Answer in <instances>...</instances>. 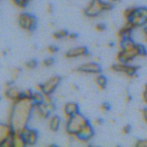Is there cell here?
Instances as JSON below:
<instances>
[{"label":"cell","instance_id":"obj_14","mask_svg":"<svg viewBox=\"0 0 147 147\" xmlns=\"http://www.w3.org/2000/svg\"><path fill=\"white\" fill-rule=\"evenodd\" d=\"M15 133V131L9 123H1L0 125V142L14 136Z\"/></svg>","mask_w":147,"mask_h":147},{"label":"cell","instance_id":"obj_25","mask_svg":"<svg viewBox=\"0 0 147 147\" xmlns=\"http://www.w3.org/2000/svg\"><path fill=\"white\" fill-rule=\"evenodd\" d=\"M95 29H96V31L99 32H101L105 31L106 30V26L103 23H98V24H97L96 25Z\"/></svg>","mask_w":147,"mask_h":147},{"label":"cell","instance_id":"obj_37","mask_svg":"<svg viewBox=\"0 0 147 147\" xmlns=\"http://www.w3.org/2000/svg\"><path fill=\"white\" fill-rule=\"evenodd\" d=\"M143 34H144V37H145V38H146V40H147V27L146 26V27H145L144 26V29H143Z\"/></svg>","mask_w":147,"mask_h":147},{"label":"cell","instance_id":"obj_19","mask_svg":"<svg viewBox=\"0 0 147 147\" xmlns=\"http://www.w3.org/2000/svg\"><path fill=\"white\" fill-rule=\"evenodd\" d=\"M13 144L14 147H23L27 146L24 139L20 133H15L13 136Z\"/></svg>","mask_w":147,"mask_h":147},{"label":"cell","instance_id":"obj_24","mask_svg":"<svg viewBox=\"0 0 147 147\" xmlns=\"http://www.w3.org/2000/svg\"><path fill=\"white\" fill-rule=\"evenodd\" d=\"M55 63V60L53 57H47V58L45 59L42 62V65L45 67H50V66L53 65Z\"/></svg>","mask_w":147,"mask_h":147},{"label":"cell","instance_id":"obj_29","mask_svg":"<svg viewBox=\"0 0 147 147\" xmlns=\"http://www.w3.org/2000/svg\"><path fill=\"white\" fill-rule=\"evenodd\" d=\"M131 126L130 125L127 124L123 126V128L122 129V133L123 134H129L131 132Z\"/></svg>","mask_w":147,"mask_h":147},{"label":"cell","instance_id":"obj_1","mask_svg":"<svg viewBox=\"0 0 147 147\" xmlns=\"http://www.w3.org/2000/svg\"><path fill=\"white\" fill-rule=\"evenodd\" d=\"M34 107L35 105L32 98L25 96L13 102L9 123L12 126L16 133H19L27 127Z\"/></svg>","mask_w":147,"mask_h":147},{"label":"cell","instance_id":"obj_20","mask_svg":"<svg viewBox=\"0 0 147 147\" xmlns=\"http://www.w3.org/2000/svg\"><path fill=\"white\" fill-rule=\"evenodd\" d=\"M32 100H33L35 106L42 104V103H45L44 94L42 92H34L32 96Z\"/></svg>","mask_w":147,"mask_h":147},{"label":"cell","instance_id":"obj_15","mask_svg":"<svg viewBox=\"0 0 147 147\" xmlns=\"http://www.w3.org/2000/svg\"><path fill=\"white\" fill-rule=\"evenodd\" d=\"M63 113L67 119L80 113L79 106L76 102H69L67 103L63 107Z\"/></svg>","mask_w":147,"mask_h":147},{"label":"cell","instance_id":"obj_3","mask_svg":"<svg viewBox=\"0 0 147 147\" xmlns=\"http://www.w3.org/2000/svg\"><path fill=\"white\" fill-rule=\"evenodd\" d=\"M89 123H90L88 119L82 113H78L67 119L65 124V131L67 134L75 137Z\"/></svg>","mask_w":147,"mask_h":147},{"label":"cell","instance_id":"obj_28","mask_svg":"<svg viewBox=\"0 0 147 147\" xmlns=\"http://www.w3.org/2000/svg\"><path fill=\"white\" fill-rule=\"evenodd\" d=\"M136 146L139 147H147V139H142V140H138L136 142Z\"/></svg>","mask_w":147,"mask_h":147},{"label":"cell","instance_id":"obj_6","mask_svg":"<svg viewBox=\"0 0 147 147\" xmlns=\"http://www.w3.org/2000/svg\"><path fill=\"white\" fill-rule=\"evenodd\" d=\"M18 24L23 30L31 32L34 31L37 27V17L30 13H22L18 17Z\"/></svg>","mask_w":147,"mask_h":147},{"label":"cell","instance_id":"obj_22","mask_svg":"<svg viewBox=\"0 0 147 147\" xmlns=\"http://www.w3.org/2000/svg\"><path fill=\"white\" fill-rule=\"evenodd\" d=\"M37 62L35 60L32 59V60H30L28 61H26L24 63V67L27 69V70H32L37 67Z\"/></svg>","mask_w":147,"mask_h":147},{"label":"cell","instance_id":"obj_12","mask_svg":"<svg viewBox=\"0 0 147 147\" xmlns=\"http://www.w3.org/2000/svg\"><path fill=\"white\" fill-rule=\"evenodd\" d=\"M94 135V130H93V128L92 126V125L90 123L88 124L87 126H85L76 136V138L77 140L80 141L82 142H87L89 140L92 139V137Z\"/></svg>","mask_w":147,"mask_h":147},{"label":"cell","instance_id":"obj_34","mask_svg":"<svg viewBox=\"0 0 147 147\" xmlns=\"http://www.w3.org/2000/svg\"><path fill=\"white\" fill-rule=\"evenodd\" d=\"M46 11H47V14H51L53 12V6L51 4H48L46 7Z\"/></svg>","mask_w":147,"mask_h":147},{"label":"cell","instance_id":"obj_18","mask_svg":"<svg viewBox=\"0 0 147 147\" xmlns=\"http://www.w3.org/2000/svg\"><path fill=\"white\" fill-rule=\"evenodd\" d=\"M96 84L97 85L98 88L100 90H104L106 88L107 86L108 80L107 78H106V76H104L103 75L98 74L97 77L96 78Z\"/></svg>","mask_w":147,"mask_h":147},{"label":"cell","instance_id":"obj_11","mask_svg":"<svg viewBox=\"0 0 147 147\" xmlns=\"http://www.w3.org/2000/svg\"><path fill=\"white\" fill-rule=\"evenodd\" d=\"M76 71L78 73H87V74H95L98 75L101 73L102 68L99 64L95 62H90V63H84L79 66Z\"/></svg>","mask_w":147,"mask_h":147},{"label":"cell","instance_id":"obj_33","mask_svg":"<svg viewBox=\"0 0 147 147\" xmlns=\"http://www.w3.org/2000/svg\"><path fill=\"white\" fill-rule=\"evenodd\" d=\"M78 35L76 33H69L67 38L68 40H76V39L78 38Z\"/></svg>","mask_w":147,"mask_h":147},{"label":"cell","instance_id":"obj_31","mask_svg":"<svg viewBox=\"0 0 147 147\" xmlns=\"http://www.w3.org/2000/svg\"><path fill=\"white\" fill-rule=\"evenodd\" d=\"M46 104H47V103H46ZM47 108H48L49 111L51 112V113H53V112L55 111L56 106H55V104L54 103V102L51 103H48V104H47Z\"/></svg>","mask_w":147,"mask_h":147},{"label":"cell","instance_id":"obj_5","mask_svg":"<svg viewBox=\"0 0 147 147\" xmlns=\"http://www.w3.org/2000/svg\"><path fill=\"white\" fill-rule=\"evenodd\" d=\"M126 22L133 26L134 28L137 27H144L146 25L147 7H135L133 14L128 20H126Z\"/></svg>","mask_w":147,"mask_h":147},{"label":"cell","instance_id":"obj_4","mask_svg":"<svg viewBox=\"0 0 147 147\" xmlns=\"http://www.w3.org/2000/svg\"><path fill=\"white\" fill-rule=\"evenodd\" d=\"M113 2L104 1L103 0H90L84 9V14L88 17H96L102 12L110 11L113 8Z\"/></svg>","mask_w":147,"mask_h":147},{"label":"cell","instance_id":"obj_32","mask_svg":"<svg viewBox=\"0 0 147 147\" xmlns=\"http://www.w3.org/2000/svg\"><path fill=\"white\" fill-rule=\"evenodd\" d=\"M142 115L144 121L146 123H147V108H144V109H142Z\"/></svg>","mask_w":147,"mask_h":147},{"label":"cell","instance_id":"obj_9","mask_svg":"<svg viewBox=\"0 0 147 147\" xmlns=\"http://www.w3.org/2000/svg\"><path fill=\"white\" fill-rule=\"evenodd\" d=\"M6 86H7V88H6V90L4 91V96L8 100L14 102L25 96L24 91H21L17 87L13 86L11 82H10L9 83H7Z\"/></svg>","mask_w":147,"mask_h":147},{"label":"cell","instance_id":"obj_21","mask_svg":"<svg viewBox=\"0 0 147 147\" xmlns=\"http://www.w3.org/2000/svg\"><path fill=\"white\" fill-rule=\"evenodd\" d=\"M68 34H69V32L67 31V30H58V31L55 32L53 34V38L55 39V40H60V39L67 37Z\"/></svg>","mask_w":147,"mask_h":147},{"label":"cell","instance_id":"obj_10","mask_svg":"<svg viewBox=\"0 0 147 147\" xmlns=\"http://www.w3.org/2000/svg\"><path fill=\"white\" fill-rule=\"evenodd\" d=\"M19 133L22 135L27 145L32 146L37 143L39 137V134L37 131L30 129L27 126Z\"/></svg>","mask_w":147,"mask_h":147},{"label":"cell","instance_id":"obj_36","mask_svg":"<svg viewBox=\"0 0 147 147\" xmlns=\"http://www.w3.org/2000/svg\"><path fill=\"white\" fill-rule=\"evenodd\" d=\"M94 123L96 125H98V126H100V125L103 123V119H100V118H98V119H96V120L94 121Z\"/></svg>","mask_w":147,"mask_h":147},{"label":"cell","instance_id":"obj_40","mask_svg":"<svg viewBox=\"0 0 147 147\" xmlns=\"http://www.w3.org/2000/svg\"><path fill=\"white\" fill-rule=\"evenodd\" d=\"M119 0H110V1H111V2H116V1H119Z\"/></svg>","mask_w":147,"mask_h":147},{"label":"cell","instance_id":"obj_16","mask_svg":"<svg viewBox=\"0 0 147 147\" xmlns=\"http://www.w3.org/2000/svg\"><path fill=\"white\" fill-rule=\"evenodd\" d=\"M34 111H35L37 115H38L40 117L42 118V119H47L48 117H50V114H51V112L49 111L45 103L35 106Z\"/></svg>","mask_w":147,"mask_h":147},{"label":"cell","instance_id":"obj_23","mask_svg":"<svg viewBox=\"0 0 147 147\" xmlns=\"http://www.w3.org/2000/svg\"><path fill=\"white\" fill-rule=\"evenodd\" d=\"M13 4L20 8H24L28 5L30 0H11Z\"/></svg>","mask_w":147,"mask_h":147},{"label":"cell","instance_id":"obj_38","mask_svg":"<svg viewBox=\"0 0 147 147\" xmlns=\"http://www.w3.org/2000/svg\"><path fill=\"white\" fill-rule=\"evenodd\" d=\"M131 99H132L131 96H126V100L128 102V103H129V102H130L131 100Z\"/></svg>","mask_w":147,"mask_h":147},{"label":"cell","instance_id":"obj_39","mask_svg":"<svg viewBox=\"0 0 147 147\" xmlns=\"http://www.w3.org/2000/svg\"><path fill=\"white\" fill-rule=\"evenodd\" d=\"M108 46H109V47H113V46H114V45H113V43L110 42V43H109V45H108Z\"/></svg>","mask_w":147,"mask_h":147},{"label":"cell","instance_id":"obj_26","mask_svg":"<svg viewBox=\"0 0 147 147\" xmlns=\"http://www.w3.org/2000/svg\"><path fill=\"white\" fill-rule=\"evenodd\" d=\"M100 109L103 112H108L109 111H110L111 105L109 103H107V102H104V103L101 104Z\"/></svg>","mask_w":147,"mask_h":147},{"label":"cell","instance_id":"obj_2","mask_svg":"<svg viewBox=\"0 0 147 147\" xmlns=\"http://www.w3.org/2000/svg\"><path fill=\"white\" fill-rule=\"evenodd\" d=\"M121 50L116 55V59L119 63H129L138 56L145 57L147 51L145 46L142 44H136L131 37L126 38L119 42Z\"/></svg>","mask_w":147,"mask_h":147},{"label":"cell","instance_id":"obj_17","mask_svg":"<svg viewBox=\"0 0 147 147\" xmlns=\"http://www.w3.org/2000/svg\"><path fill=\"white\" fill-rule=\"evenodd\" d=\"M60 123H61L60 118L57 115H54L50 118V121H49V129L51 131L56 132L57 131H58L60 126Z\"/></svg>","mask_w":147,"mask_h":147},{"label":"cell","instance_id":"obj_27","mask_svg":"<svg viewBox=\"0 0 147 147\" xmlns=\"http://www.w3.org/2000/svg\"><path fill=\"white\" fill-rule=\"evenodd\" d=\"M47 50L50 54H55L58 51V47H56L55 45H49L47 47Z\"/></svg>","mask_w":147,"mask_h":147},{"label":"cell","instance_id":"obj_8","mask_svg":"<svg viewBox=\"0 0 147 147\" xmlns=\"http://www.w3.org/2000/svg\"><path fill=\"white\" fill-rule=\"evenodd\" d=\"M111 69L114 72L123 73L124 75L127 76L128 77L134 78L137 76V71L139 67L137 66L128 65V63H119L113 65L111 67Z\"/></svg>","mask_w":147,"mask_h":147},{"label":"cell","instance_id":"obj_30","mask_svg":"<svg viewBox=\"0 0 147 147\" xmlns=\"http://www.w3.org/2000/svg\"><path fill=\"white\" fill-rule=\"evenodd\" d=\"M22 72V70L21 68H20V67H16V68H14V70H13V73H12V76L13 78H14V79H17V77L19 76V75Z\"/></svg>","mask_w":147,"mask_h":147},{"label":"cell","instance_id":"obj_7","mask_svg":"<svg viewBox=\"0 0 147 147\" xmlns=\"http://www.w3.org/2000/svg\"><path fill=\"white\" fill-rule=\"evenodd\" d=\"M61 82V78L59 76H55L50 78L48 80L42 84H39L37 88L38 90L43 94L52 95L54 93Z\"/></svg>","mask_w":147,"mask_h":147},{"label":"cell","instance_id":"obj_13","mask_svg":"<svg viewBox=\"0 0 147 147\" xmlns=\"http://www.w3.org/2000/svg\"><path fill=\"white\" fill-rule=\"evenodd\" d=\"M89 55L88 48L85 46H79V47H73L70 49L67 53H65V56L66 58L72 59L76 58V57H84V56H88Z\"/></svg>","mask_w":147,"mask_h":147},{"label":"cell","instance_id":"obj_35","mask_svg":"<svg viewBox=\"0 0 147 147\" xmlns=\"http://www.w3.org/2000/svg\"><path fill=\"white\" fill-rule=\"evenodd\" d=\"M142 98H143L144 102L147 104V90H144L143 93H142Z\"/></svg>","mask_w":147,"mask_h":147}]
</instances>
